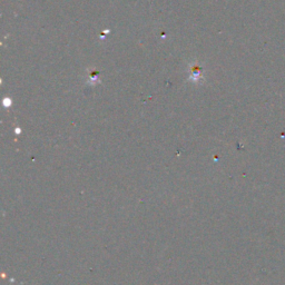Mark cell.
<instances>
[{"mask_svg":"<svg viewBox=\"0 0 285 285\" xmlns=\"http://www.w3.org/2000/svg\"><path fill=\"white\" fill-rule=\"evenodd\" d=\"M190 80L194 81V83H198L199 80H203V68L199 66V65L196 63L194 64L192 67H190Z\"/></svg>","mask_w":285,"mask_h":285,"instance_id":"cell-1","label":"cell"},{"mask_svg":"<svg viewBox=\"0 0 285 285\" xmlns=\"http://www.w3.org/2000/svg\"><path fill=\"white\" fill-rule=\"evenodd\" d=\"M98 75H99V72L97 71H89V83H91V84H95V83H97V81H99Z\"/></svg>","mask_w":285,"mask_h":285,"instance_id":"cell-2","label":"cell"}]
</instances>
